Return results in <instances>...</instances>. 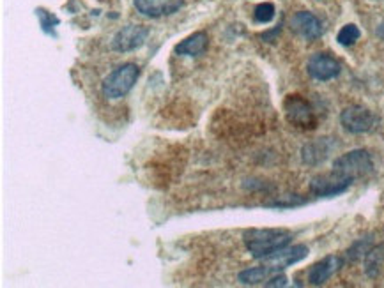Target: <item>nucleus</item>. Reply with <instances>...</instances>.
Masks as SVG:
<instances>
[{
	"instance_id": "obj_1",
	"label": "nucleus",
	"mask_w": 384,
	"mask_h": 288,
	"mask_svg": "<svg viewBox=\"0 0 384 288\" xmlns=\"http://www.w3.org/2000/svg\"><path fill=\"white\" fill-rule=\"evenodd\" d=\"M244 246L253 259H268L292 241V233L280 228H253L244 232Z\"/></svg>"
},
{
	"instance_id": "obj_2",
	"label": "nucleus",
	"mask_w": 384,
	"mask_h": 288,
	"mask_svg": "<svg viewBox=\"0 0 384 288\" xmlns=\"http://www.w3.org/2000/svg\"><path fill=\"white\" fill-rule=\"evenodd\" d=\"M333 172L340 177L347 179L350 183H355L358 179L367 177L374 172V161L368 150L356 148L347 154H342L333 163Z\"/></svg>"
},
{
	"instance_id": "obj_3",
	"label": "nucleus",
	"mask_w": 384,
	"mask_h": 288,
	"mask_svg": "<svg viewBox=\"0 0 384 288\" xmlns=\"http://www.w3.org/2000/svg\"><path fill=\"white\" fill-rule=\"evenodd\" d=\"M138 77H140V68H138L137 64H123V66L114 69V71L105 78V81H103L101 85L103 96L107 99H112V101L124 98V96L135 87Z\"/></svg>"
},
{
	"instance_id": "obj_4",
	"label": "nucleus",
	"mask_w": 384,
	"mask_h": 288,
	"mask_svg": "<svg viewBox=\"0 0 384 288\" xmlns=\"http://www.w3.org/2000/svg\"><path fill=\"white\" fill-rule=\"evenodd\" d=\"M283 112L285 117L292 126L299 129H316L317 127V115L312 105L298 94H290L283 101Z\"/></svg>"
},
{
	"instance_id": "obj_5",
	"label": "nucleus",
	"mask_w": 384,
	"mask_h": 288,
	"mask_svg": "<svg viewBox=\"0 0 384 288\" xmlns=\"http://www.w3.org/2000/svg\"><path fill=\"white\" fill-rule=\"evenodd\" d=\"M340 124L347 133L353 135H363L374 129L376 126V115L372 114L368 108L361 105L347 106L346 110L340 114Z\"/></svg>"
},
{
	"instance_id": "obj_6",
	"label": "nucleus",
	"mask_w": 384,
	"mask_h": 288,
	"mask_svg": "<svg viewBox=\"0 0 384 288\" xmlns=\"http://www.w3.org/2000/svg\"><path fill=\"white\" fill-rule=\"evenodd\" d=\"M149 36V29L144 25H126L114 36L112 39V48L119 53H128V51H135L140 47H144V42L147 41Z\"/></svg>"
},
{
	"instance_id": "obj_7",
	"label": "nucleus",
	"mask_w": 384,
	"mask_h": 288,
	"mask_svg": "<svg viewBox=\"0 0 384 288\" xmlns=\"http://www.w3.org/2000/svg\"><path fill=\"white\" fill-rule=\"evenodd\" d=\"M307 69L308 75L317 81L333 80L342 71L340 62L328 53H316V55L310 57Z\"/></svg>"
},
{
	"instance_id": "obj_8",
	"label": "nucleus",
	"mask_w": 384,
	"mask_h": 288,
	"mask_svg": "<svg viewBox=\"0 0 384 288\" xmlns=\"http://www.w3.org/2000/svg\"><path fill=\"white\" fill-rule=\"evenodd\" d=\"M133 5L142 16L163 18L177 13L184 0H133Z\"/></svg>"
},
{
	"instance_id": "obj_9",
	"label": "nucleus",
	"mask_w": 384,
	"mask_h": 288,
	"mask_svg": "<svg viewBox=\"0 0 384 288\" xmlns=\"http://www.w3.org/2000/svg\"><path fill=\"white\" fill-rule=\"evenodd\" d=\"M350 184H353L350 181L340 177L331 170V174L313 177L312 183H310V191L316 196H335L349 189Z\"/></svg>"
},
{
	"instance_id": "obj_10",
	"label": "nucleus",
	"mask_w": 384,
	"mask_h": 288,
	"mask_svg": "<svg viewBox=\"0 0 384 288\" xmlns=\"http://www.w3.org/2000/svg\"><path fill=\"white\" fill-rule=\"evenodd\" d=\"M290 29L307 41H316L322 36V23L313 13L299 11L290 18Z\"/></svg>"
},
{
	"instance_id": "obj_11",
	"label": "nucleus",
	"mask_w": 384,
	"mask_h": 288,
	"mask_svg": "<svg viewBox=\"0 0 384 288\" xmlns=\"http://www.w3.org/2000/svg\"><path fill=\"white\" fill-rule=\"evenodd\" d=\"M335 148H337V142L333 138H317V140L305 145L301 150V157H303L305 165H322L333 154Z\"/></svg>"
},
{
	"instance_id": "obj_12",
	"label": "nucleus",
	"mask_w": 384,
	"mask_h": 288,
	"mask_svg": "<svg viewBox=\"0 0 384 288\" xmlns=\"http://www.w3.org/2000/svg\"><path fill=\"white\" fill-rule=\"evenodd\" d=\"M308 257V248L305 244H298L292 248H283V250L277 251L274 254L264 259L266 265L273 269V271H283V269L294 265V263L301 262Z\"/></svg>"
},
{
	"instance_id": "obj_13",
	"label": "nucleus",
	"mask_w": 384,
	"mask_h": 288,
	"mask_svg": "<svg viewBox=\"0 0 384 288\" xmlns=\"http://www.w3.org/2000/svg\"><path fill=\"white\" fill-rule=\"evenodd\" d=\"M342 263L344 262H342V259H338V257H333V254H331V257H326L324 260L313 263L312 269L308 271V281H310V285H316V287L324 285L335 272L340 271Z\"/></svg>"
},
{
	"instance_id": "obj_14",
	"label": "nucleus",
	"mask_w": 384,
	"mask_h": 288,
	"mask_svg": "<svg viewBox=\"0 0 384 288\" xmlns=\"http://www.w3.org/2000/svg\"><path fill=\"white\" fill-rule=\"evenodd\" d=\"M207 48V34L205 32H195L175 47V53L184 57H196L204 53Z\"/></svg>"
},
{
	"instance_id": "obj_15",
	"label": "nucleus",
	"mask_w": 384,
	"mask_h": 288,
	"mask_svg": "<svg viewBox=\"0 0 384 288\" xmlns=\"http://www.w3.org/2000/svg\"><path fill=\"white\" fill-rule=\"evenodd\" d=\"M274 272L277 271H273V269L264 263L262 267H252V269H246V271L240 272L238 280H240V283H243V285H259V283H264L266 280H269Z\"/></svg>"
},
{
	"instance_id": "obj_16",
	"label": "nucleus",
	"mask_w": 384,
	"mask_h": 288,
	"mask_svg": "<svg viewBox=\"0 0 384 288\" xmlns=\"http://www.w3.org/2000/svg\"><path fill=\"white\" fill-rule=\"evenodd\" d=\"M384 262V246H376L372 248L370 251L365 257V272L370 278H376L379 274L381 267H383Z\"/></svg>"
},
{
	"instance_id": "obj_17",
	"label": "nucleus",
	"mask_w": 384,
	"mask_h": 288,
	"mask_svg": "<svg viewBox=\"0 0 384 288\" xmlns=\"http://www.w3.org/2000/svg\"><path fill=\"white\" fill-rule=\"evenodd\" d=\"M359 36H361V32H359L358 27L349 23V25L342 27V30L337 36V41L340 42L342 47H350V44H355V42L358 41Z\"/></svg>"
},
{
	"instance_id": "obj_18",
	"label": "nucleus",
	"mask_w": 384,
	"mask_h": 288,
	"mask_svg": "<svg viewBox=\"0 0 384 288\" xmlns=\"http://www.w3.org/2000/svg\"><path fill=\"white\" fill-rule=\"evenodd\" d=\"M370 250H372V239L370 237L359 239V241H356L355 244H353V248H350L349 253H347V257H349L350 260L363 259V257H367V253Z\"/></svg>"
},
{
	"instance_id": "obj_19",
	"label": "nucleus",
	"mask_w": 384,
	"mask_h": 288,
	"mask_svg": "<svg viewBox=\"0 0 384 288\" xmlns=\"http://www.w3.org/2000/svg\"><path fill=\"white\" fill-rule=\"evenodd\" d=\"M274 13H277L274 5L271 2H264V4L257 5L253 18H255L257 23H269L274 18Z\"/></svg>"
},
{
	"instance_id": "obj_20",
	"label": "nucleus",
	"mask_w": 384,
	"mask_h": 288,
	"mask_svg": "<svg viewBox=\"0 0 384 288\" xmlns=\"http://www.w3.org/2000/svg\"><path fill=\"white\" fill-rule=\"evenodd\" d=\"M36 13H38L39 20H41V27H43L44 32H51L53 27L59 25V18H55L53 14H50L48 11H44V9H38Z\"/></svg>"
},
{
	"instance_id": "obj_21",
	"label": "nucleus",
	"mask_w": 384,
	"mask_h": 288,
	"mask_svg": "<svg viewBox=\"0 0 384 288\" xmlns=\"http://www.w3.org/2000/svg\"><path fill=\"white\" fill-rule=\"evenodd\" d=\"M287 285V278L283 274H278V272H274L271 278H269L268 281L264 283V287H285Z\"/></svg>"
}]
</instances>
